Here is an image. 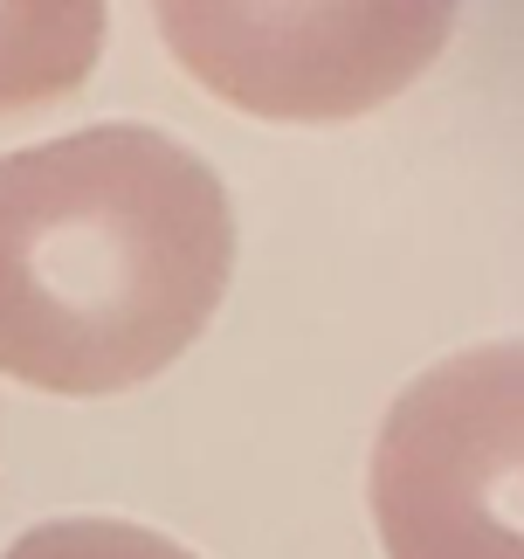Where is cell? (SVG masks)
<instances>
[{
  "label": "cell",
  "instance_id": "1",
  "mask_svg": "<svg viewBox=\"0 0 524 559\" xmlns=\"http://www.w3.org/2000/svg\"><path fill=\"white\" fill-rule=\"evenodd\" d=\"M235 270L222 174L152 124L0 159V373L97 401L166 373Z\"/></svg>",
  "mask_w": 524,
  "mask_h": 559
},
{
  "label": "cell",
  "instance_id": "2",
  "mask_svg": "<svg viewBox=\"0 0 524 559\" xmlns=\"http://www.w3.org/2000/svg\"><path fill=\"white\" fill-rule=\"evenodd\" d=\"M366 498L386 559H524V346L455 353L401 386Z\"/></svg>",
  "mask_w": 524,
  "mask_h": 559
},
{
  "label": "cell",
  "instance_id": "3",
  "mask_svg": "<svg viewBox=\"0 0 524 559\" xmlns=\"http://www.w3.org/2000/svg\"><path fill=\"white\" fill-rule=\"evenodd\" d=\"M449 8H159V35L255 118H353L421 76Z\"/></svg>",
  "mask_w": 524,
  "mask_h": 559
},
{
  "label": "cell",
  "instance_id": "4",
  "mask_svg": "<svg viewBox=\"0 0 524 559\" xmlns=\"http://www.w3.org/2000/svg\"><path fill=\"white\" fill-rule=\"evenodd\" d=\"M97 8H0V111L70 97L97 62Z\"/></svg>",
  "mask_w": 524,
  "mask_h": 559
},
{
  "label": "cell",
  "instance_id": "5",
  "mask_svg": "<svg viewBox=\"0 0 524 559\" xmlns=\"http://www.w3.org/2000/svg\"><path fill=\"white\" fill-rule=\"evenodd\" d=\"M0 559H193V552L124 519H56L21 532Z\"/></svg>",
  "mask_w": 524,
  "mask_h": 559
}]
</instances>
